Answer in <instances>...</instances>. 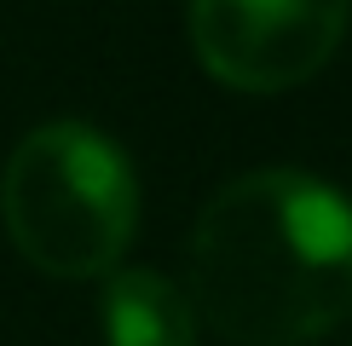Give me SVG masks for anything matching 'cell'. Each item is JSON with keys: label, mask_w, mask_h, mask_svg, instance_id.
I'll return each instance as SVG.
<instances>
[{"label": "cell", "mask_w": 352, "mask_h": 346, "mask_svg": "<svg viewBox=\"0 0 352 346\" xmlns=\"http://www.w3.org/2000/svg\"><path fill=\"white\" fill-rule=\"evenodd\" d=\"M190 306L237 346H306L352 317V202L295 168L208 196L190 231Z\"/></svg>", "instance_id": "1"}, {"label": "cell", "mask_w": 352, "mask_h": 346, "mask_svg": "<svg viewBox=\"0 0 352 346\" xmlns=\"http://www.w3.org/2000/svg\"><path fill=\"white\" fill-rule=\"evenodd\" d=\"M0 214L18 254L47 277H104L139 225V185L116 144L87 122L35 127L6 173Z\"/></svg>", "instance_id": "2"}, {"label": "cell", "mask_w": 352, "mask_h": 346, "mask_svg": "<svg viewBox=\"0 0 352 346\" xmlns=\"http://www.w3.org/2000/svg\"><path fill=\"white\" fill-rule=\"evenodd\" d=\"M352 23V0H190V47L237 93L312 81Z\"/></svg>", "instance_id": "3"}, {"label": "cell", "mask_w": 352, "mask_h": 346, "mask_svg": "<svg viewBox=\"0 0 352 346\" xmlns=\"http://www.w3.org/2000/svg\"><path fill=\"white\" fill-rule=\"evenodd\" d=\"M104 341L110 346H197V306L162 271L133 266L104 283Z\"/></svg>", "instance_id": "4"}]
</instances>
